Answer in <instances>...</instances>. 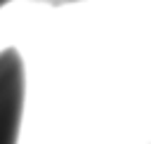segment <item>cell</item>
Returning a JSON list of instances; mask_svg holds the SVG:
<instances>
[{"instance_id":"1","label":"cell","mask_w":151,"mask_h":144,"mask_svg":"<svg viewBox=\"0 0 151 144\" xmlns=\"http://www.w3.org/2000/svg\"><path fill=\"white\" fill-rule=\"evenodd\" d=\"M9 2H14V0H0V12H2V9H5Z\"/></svg>"},{"instance_id":"2","label":"cell","mask_w":151,"mask_h":144,"mask_svg":"<svg viewBox=\"0 0 151 144\" xmlns=\"http://www.w3.org/2000/svg\"><path fill=\"white\" fill-rule=\"evenodd\" d=\"M57 2H76V0H57Z\"/></svg>"}]
</instances>
